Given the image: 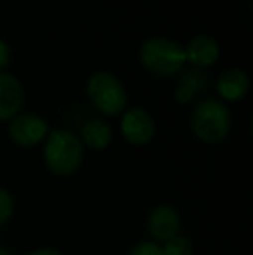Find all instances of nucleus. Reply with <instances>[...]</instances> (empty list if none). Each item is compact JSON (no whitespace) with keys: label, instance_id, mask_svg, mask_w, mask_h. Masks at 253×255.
<instances>
[{"label":"nucleus","instance_id":"10","mask_svg":"<svg viewBox=\"0 0 253 255\" xmlns=\"http://www.w3.org/2000/svg\"><path fill=\"white\" fill-rule=\"evenodd\" d=\"M248 89H250V80L240 68H229L222 71L217 80V91L226 101H240L247 96Z\"/></svg>","mask_w":253,"mask_h":255},{"label":"nucleus","instance_id":"6","mask_svg":"<svg viewBox=\"0 0 253 255\" xmlns=\"http://www.w3.org/2000/svg\"><path fill=\"white\" fill-rule=\"evenodd\" d=\"M122 134L134 146H144L151 142L155 137L156 125L153 117L144 110V108H130L123 113L122 118Z\"/></svg>","mask_w":253,"mask_h":255},{"label":"nucleus","instance_id":"15","mask_svg":"<svg viewBox=\"0 0 253 255\" xmlns=\"http://www.w3.org/2000/svg\"><path fill=\"white\" fill-rule=\"evenodd\" d=\"M128 255H163L162 245L156 242H142L135 245L134 249L128 252Z\"/></svg>","mask_w":253,"mask_h":255},{"label":"nucleus","instance_id":"12","mask_svg":"<svg viewBox=\"0 0 253 255\" xmlns=\"http://www.w3.org/2000/svg\"><path fill=\"white\" fill-rule=\"evenodd\" d=\"M205 87V75L196 73V71H187L184 75L182 82H180L179 89L175 91V99L177 103L186 104L194 98L196 91H201Z\"/></svg>","mask_w":253,"mask_h":255},{"label":"nucleus","instance_id":"8","mask_svg":"<svg viewBox=\"0 0 253 255\" xmlns=\"http://www.w3.org/2000/svg\"><path fill=\"white\" fill-rule=\"evenodd\" d=\"M23 103L24 94L19 80L9 73H0V122L17 117Z\"/></svg>","mask_w":253,"mask_h":255},{"label":"nucleus","instance_id":"18","mask_svg":"<svg viewBox=\"0 0 253 255\" xmlns=\"http://www.w3.org/2000/svg\"><path fill=\"white\" fill-rule=\"evenodd\" d=\"M0 255H12V254H10L7 249H2V247H0Z\"/></svg>","mask_w":253,"mask_h":255},{"label":"nucleus","instance_id":"7","mask_svg":"<svg viewBox=\"0 0 253 255\" xmlns=\"http://www.w3.org/2000/svg\"><path fill=\"white\" fill-rule=\"evenodd\" d=\"M182 221L179 212L170 205H158L148 215V231L153 240L163 242L173 238L180 233Z\"/></svg>","mask_w":253,"mask_h":255},{"label":"nucleus","instance_id":"4","mask_svg":"<svg viewBox=\"0 0 253 255\" xmlns=\"http://www.w3.org/2000/svg\"><path fill=\"white\" fill-rule=\"evenodd\" d=\"M87 94L92 104L108 117L122 113L127 106V92L122 82L108 71H97L87 84Z\"/></svg>","mask_w":253,"mask_h":255},{"label":"nucleus","instance_id":"16","mask_svg":"<svg viewBox=\"0 0 253 255\" xmlns=\"http://www.w3.org/2000/svg\"><path fill=\"white\" fill-rule=\"evenodd\" d=\"M10 61V52H9V47H7L5 42L0 38V70H3V68L9 64Z\"/></svg>","mask_w":253,"mask_h":255},{"label":"nucleus","instance_id":"17","mask_svg":"<svg viewBox=\"0 0 253 255\" xmlns=\"http://www.w3.org/2000/svg\"><path fill=\"white\" fill-rule=\"evenodd\" d=\"M28 255H63V254L56 249H38V250H35V252H31Z\"/></svg>","mask_w":253,"mask_h":255},{"label":"nucleus","instance_id":"13","mask_svg":"<svg viewBox=\"0 0 253 255\" xmlns=\"http://www.w3.org/2000/svg\"><path fill=\"white\" fill-rule=\"evenodd\" d=\"M162 252L163 255H192L194 247H192V242L187 236L177 235L163 243Z\"/></svg>","mask_w":253,"mask_h":255},{"label":"nucleus","instance_id":"5","mask_svg":"<svg viewBox=\"0 0 253 255\" xmlns=\"http://www.w3.org/2000/svg\"><path fill=\"white\" fill-rule=\"evenodd\" d=\"M47 122L35 113H21L10 120L9 135L17 146H23V148L37 146L47 137Z\"/></svg>","mask_w":253,"mask_h":255},{"label":"nucleus","instance_id":"1","mask_svg":"<svg viewBox=\"0 0 253 255\" xmlns=\"http://www.w3.org/2000/svg\"><path fill=\"white\" fill-rule=\"evenodd\" d=\"M45 167L58 177L73 175L84 161V144L70 130H52L45 137Z\"/></svg>","mask_w":253,"mask_h":255},{"label":"nucleus","instance_id":"3","mask_svg":"<svg viewBox=\"0 0 253 255\" xmlns=\"http://www.w3.org/2000/svg\"><path fill=\"white\" fill-rule=\"evenodd\" d=\"M139 57L151 73L160 77L179 73L186 63V52L182 45L165 37L148 38L139 51Z\"/></svg>","mask_w":253,"mask_h":255},{"label":"nucleus","instance_id":"9","mask_svg":"<svg viewBox=\"0 0 253 255\" xmlns=\"http://www.w3.org/2000/svg\"><path fill=\"white\" fill-rule=\"evenodd\" d=\"M184 52H186V61H189L192 66L206 68L219 59V44L208 35H198L191 38Z\"/></svg>","mask_w":253,"mask_h":255},{"label":"nucleus","instance_id":"11","mask_svg":"<svg viewBox=\"0 0 253 255\" xmlns=\"http://www.w3.org/2000/svg\"><path fill=\"white\" fill-rule=\"evenodd\" d=\"M82 144L87 148L101 151L106 149L113 141V128L104 120H90L82 127Z\"/></svg>","mask_w":253,"mask_h":255},{"label":"nucleus","instance_id":"14","mask_svg":"<svg viewBox=\"0 0 253 255\" xmlns=\"http://www.w3.org/2000/svg\"><path fill=\"white\" fill-rule=\"evenodd\" d=\"M14 198L5 188H0V226H3L14 214Z\"/></svg>","mask_w":253,"mask_h":255},{"label":"nucleus","instance_id":"2","mask_svg":"<svg viewBox=\"0 0 253 255\" xmlns=\"http://www.w3.org/2000/svg\"><path fill=\"white\" fill-rule=\"evenodd\" d=\"M194 135L206 144H217L227 137L231 130V113L226 104L215 99L198 103L191 117Z\"/></svg>","mask_w":253,"mask_h":255}]
</instances>
